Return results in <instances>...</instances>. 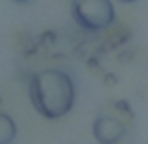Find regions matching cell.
Listing matches in <instances>:
<instances>
[{
  "label": "cell",
  "mask_w": 148,
  "mask_h": 144,
  "mask_svg": "<svg viewBox=\"0 0 148 144\" xmlns=\"http://www.w3.org/2000/svg\"><path fill=\"white\" fill-rule=\"evenodd\" d=\"M28 97L38 114L58 120L69 114L75 105V83L62 69H43L30 79Z\"/></svg>",
  "instance_id": "6da1fadb"
},
{
  "label": "cell",
  "mask_w": 148,
  "mask_h": 144,
  "mask_svg": "<svg viewBox=\"0 0 148 144\" xmlns=\"http://www.w3.org/2000/svg\"><path fill=\"white\" fill-rule=\"evenodd\" d=\"M13 2H17V4H25V2H30V0H13Z\"/></svg>",
  "instance_id": "8992f818"
},
{
  "label": "cell",
  "mask_w": 148,
  "mask_h": 144,
  "mask_svg": "<svg viewBox=\"0 0 148 144\" xmlns=\"http://www.w3.org/2000/svg\"><path fill=\"white\" fill-rule=\"evenodd\" d=\"M71 17L83 30L101 32L114 25L116 11L111 0H73Z\"/></svg>",
  "instance_id": "7a4b0ae2"
},
{
  "label": "cell",
  "mask_w": 148,
  "mask_h": 144,
  "mask_svg": "<svg viewBox=\"0 0 148 144\" xmlns=\"http://www.w3.org/2000/svg\"><path fill=\"white\" fill-rule=\"evenodd\" d=\"M0 105H2V96H0Z\"/></svg>",
  "instance_id": "52a82bcc"
},
{
  "label": "cell",
  "mask_w": 148,
  "mask_h": 144,
  "mask_svg": "<svg viewBox=\"0 0 148 144\" xmlns=\"http://www.w3.org/2000/svg\"><path fill=\"white\" fill-rule=\"evenodd\" d=\"M92 133L98 144H118L126 135V126L116 116H98L92 124Z\"/></svg>",
  "instance_id": "3957f363"
},
{
  "label": "cell",
  "mask_w": 148,
  "mask_h": 144,
  "mask_svg": "<svg viewBox=\"0 0 148 144\" xmlns=\"http://www.w3.org/2000/svg\"><path fill=\"white\" fill-rule=\"evenodd\" d=\"M120 2H124V4H131V2H137V0H120Z\"/></svg>",
  "instance_id": "5b68a950"
},
{
  "label": "cell",
  "mask_w": 148,
  "mask_h": 144,
  "mask_svg": "<svg viewBox=\"0 0 148 144\" xmlns=\"http://www.w3.org/2000/svg\"><path fill=\"white\" fill-rule=\"evenodd\" d=\"M17 139V124L6 112H0V144H13Z\"/></svg>",
  "instance_id": "277c9868"
}]
</instances>
